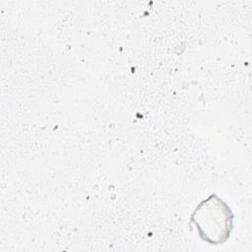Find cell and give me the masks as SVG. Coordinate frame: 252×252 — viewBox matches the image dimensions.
<instances>
[{"label":"cell","mask_w":252,"mask_h":252,"mask_svg":"<svg viewBox=\"0 0 252 252\" xmlns=\"http://www.w3.org/2000/svg\"><path fill=\"white\" fill-rule=\"evenodd\" d=\"M232 214L229 208L215 195L203 201L192 215V222L198 228L200 237L210 243L225 241L231 229Z\"/></svg>","instance_id":"cell-1"}]
</instances>
